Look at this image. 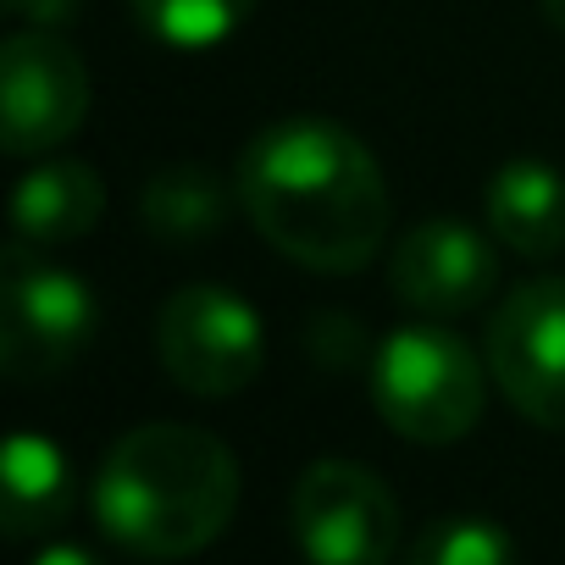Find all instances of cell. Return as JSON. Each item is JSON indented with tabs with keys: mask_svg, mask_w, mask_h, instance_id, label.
Masks as SVG:
<instances>
[{
	"mask_svg": "<svg viewBox=\"0 0 565 565\" xmlns=\"http://www.w3.org/2000/svg\"><path fill=\"white\" fill-rule=\"evenodd\" d=\"M238 211L306 271H361L388 238V183L377 156L333 117H282L238 156Z\"/></svg>",
	"mask_w": 565,
	"mask_h": 565,
	"instance_id": "6da1fadb",
	"label": "cell"
},
{
	"mask_svg": "<svg viewBox=\"0 0 565 565\" xmlns=\"http://www.w3.org/2000/svg\"><path fill=\"white\" fill-rule=\"evenodd\" d=\"M238 510L233 449L189 422L122 433L95 471L100 532L139 559H189L211 548Z\"/></svg>",
	"mask_w": 565,
	"mask_h": 565,
	"instance_id": "7a4b0ae2",
	"label": "cell"
},
{
	"mask_svg": "<svg viewBox=\"0 0 565 565\" xmlns=\"http://www.w3.org/2000/svg\"><path fill=\"white\" fill-rule=\"evenodd\" d=\"M488 377L477 350L444 322L394 328L372 355V405L411 444H455L477 427Z\"/></svg>",
	"mask_w": 565,
	"mask_h": 565,
	"instance_id": "3957f363",
	"label": "cell"
},
{
	"mask_svg": "<svg viewBox=\"0 0 565 565\" xmlns=\"http://www.w3.org/2000/svg\"><path fill=\"white\" fill-rule=\"evenodd\" d=\"M100 328L95 289L51 260H34L18 238L7 249V277H0V366L18 383H40L67 372Z\"/></svg>",
	"mask_w": 565,
	"mask_h": 565,
	"instance_id": "277c9868",
	"label": "cell"
},
{
	"mask_svg": "<svg viewBox=\"0 0 565 565\" xmlns=\"http://www.w3.org/2000/svg\"><path fill=\"white\" fill-rule=\"evenodd\" d=\"M156 350L178 388L194 399H233L266 366V333L244 295L189 282L156 317Z\"/></svg>",
	"mask_w": 565,
	"mask_h": 565,
	"instance_id": "5b68a950",
	"label": "cell"
},
{
	"mask_svg": "<svg viewBox=\"0 0 565 565\" xmlns=\"http://www.w3.org/2000/svg\"><path fill=\"white\" fill-rule=\"evenodd\" d=\"M289 521L311 565H394L399 554V504L388 482L355 460L306 466Z\"/></svg>",
	"mask_w": 565,
	"mask_h": 565,
	"instance_id": "8992f818",
	"label": "cell"
},
{
	"mask_svg": "<svg viewBox=\"0 0 565 565\" xmlns=\"http://www.w3.org/2000/svg\"><path fill=\"white\" fill-rule=\"evenodd\" d=\"M488 372L526 422L565 433V277H532L493 306Z\"/></svg>",
	"mask_w": 565,
	"mask_h": 565,
	"instance_id": "52a82bcc",
	"label": "cell"
},
{
	"mask_svg": "<svg viewBox=\"0 0 565 565\" xmlns=\"http://www.w3.org/2000/svg\"><path fill=\"white\" fill-rule=\"evenodd\" d=\"M0 145L7 156H45L67 145L89 117V67L51 29H23L0 51Z\"/></svg>",
	"mask_w": 565,
	"mask_h": 565,
	"instance_id": "ba28073f",
	"label": "cell"
},
{
	"mask_svg": "<svg viewBox=\"0 0 565 565\" xmlns=\"http://www.w3.org/2000/svg\"><path fill=\"white\" fill-rule=\"evenodd\" d=\"M388 289L416 311V317H471L493 300L499 289V260L482 227L460 216H427L399 233L388 255Z\"/></svg>",
	"mask_w": 565,
	"mask_h": 565,
	"instance_id": "9c48e42d",
	"label": "cell"
},
{
	"mask_svg": "<svg viewBox=\"0 0 565 565\" xmlns=\"http://www.w3.org/2000/svg\"><path fill=\"white\" fill-rule=\"evenodd\" d=\"M482 216H488V233L510 255H526V260L559 255L565 249V172L537 156L504 161L482 189Z\"/></svg>",
	"mask_w": 565,
	"mask_h": 565,
	"instance_id": "30bf717a",
	"label": "cell"
},
{
	"mask_svg": "<svg viewBox=\"0 0 565 565\" xmlns=\"http://www.w3.org/2000/svg\"><path fill=\"white\" fill-rule=\"evenodd\" d=\"M78 477L56 438L45 433H12L7 460H0V526L7 537H45L73 515Z\"/></svg>",
	"mask_w": 565,
	"mask_h": 565,
	"instance_id": "8fae6325",
	"label": "cell"
},
{
	"mask_svg": "<svg viewBox=\"0 0 565 565\" xmlns=\"http://www.w3.org/2000/svg\"><path fill=\"white\" fill-rule=\"evenodd\" d=\"M100 216H106V183L84 161H40L34 172H23L12 194V227L23 244L40 249L95 233Z\"/></svg>",
	"mask_w": 565,
	"mask_h": 565,
	"instance_id": "7c38bea8",
	"label": "cell"
},
{
	"mask_svg": "<svg viewBox=\"0 0 565 565\" xmlns=\"http://www.w3.org/2000/svg\"><path fill=\"white\" fill-rule=\"evenodd\" d=\"M238 200V183L227 189L205 161H172L145 183V227L161 244H200L211 238Z\"/></svg>",
	"mask_w": 565,
	"mask_h": 565,
	"instance_id": "4fadbf2b",
	"label": "cell"
},
{
	"mask_svg": "<svg viewBox=\"0 0 565 565\" xmlns=\"http://www.w3.org/2000/svg\"><path fill=\"white\" fill-rule=\"evenodd\" d=\"M128 12L167 51H216L255 18V0H128Z\"/></svg>",
	"mask_w": 565,
	"mask_h": 565,
	"instance_id": "5bb4252c",
	"label": "cell"
},
{
	"mask_svg": "<svg viewBox=\"0 0 565 565\" xmlns=\"http://www.w3.org/2000/svg\"><path fill=\"white\" fill-rule=\"evenodd\" d=\"M405 565H515V548H510V532L499 521L449 515V521H433L416 537Z\"/></svg>",
	"mask_w": 565,
	"mask_h": 565,
	"instance_id": "9a60e30c",
	"label": "cell"
},
{
	"mask_svg": "<svg viewBox=\"0 0 565 565\" xmlns=\"http://www.w3.org/2000/svg\"><path fill=\"white\" fill-rule=\"evenodd\" d=\"M7 7H12L18 18L40 23V29H56V23L73 18V0H7Z\"/></svg>",
	"mask_w": 565,
	"mask_h": 565,
	"instance_id": "2e32d148",
	"label": "cell"
},
{
	"mask_svg": "<svg viewBox=\"0 0 565 565\" xmlns=\"http://www.w3.org/2000/svg\"><path fill=\"white\" fill-rule=\"evenodd\" d=\"M29 565H100L84 543H51V548H40Z\"/></svg>",
	"mask_w": 565,
	"mask_h": 565,
	"instance_id": "e0dca14e",
	"label": "cell"
},
{
	"mask_svg": "<svg viewBox=\"0 0 565 565\" xmlns=\"http://www.w3.org/2000/svg\"><path fill=\"white\" fill-rule=\"evenodd\" d=\"M543 18H548V23L565 34V0H543Z\"/></svg>",
	"mask_w": 565,
	"mask_h": 565,
	"instance_id": "ac0fdd59",
	"label": "cell"
}]
</instances>
